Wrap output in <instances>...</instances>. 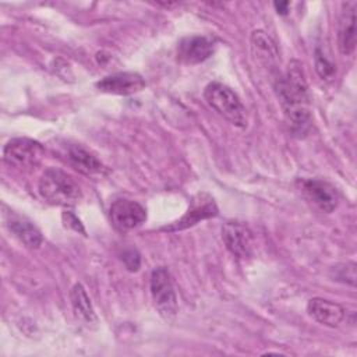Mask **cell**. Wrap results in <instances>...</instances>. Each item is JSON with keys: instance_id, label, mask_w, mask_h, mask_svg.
<instances>
[{"instance_id": "1", "label": "cell", "mask_w": 357, "mask_h": 357, "mask_svg": "<svg viewBox=\"0 0 357 357\" xmlns=\"http://www.w3.org/2000/svg\"><path fill=\"white\" fill-rule=\"evenodd\" d=\"M38 188L42 198L53 205L73 206L82 197L78 183L57 167H47L42 173Z\"/></svg>"}, {"instance_id": "2", "label": "cell", "mask_w": 357, "mask_h": 357, "mask_svg": "<svg viewBox=\"0 0 357 357\" xmlns=\"http://www.w3.org/2000/svg\"><path fill=\"white\" fill-rule=\"evenodd\" d=\"M206 103L236 127L247 126V110L237 93L225 84L211 82L204 89Z\"/></svg>"}, {"instance_id": "3", "label": "cell", "mask_w": 357, "mask_h": 357, "mask_svg": "<svg viewBox=\"0 0 357 357\" xmlns=\"http://www.w3.org/2000/svg\"><path fill=\"white\" fill-rule=\"evenodd\" d=\"M276 91L284 112L307 107V82L298 61L289 64L284 77L276 81Z\"/></svg>"}, {"instance_id": "4", "label": "cell", "mask_w": 357, "mask_h": 357, "mask_svg": "<svg viewBox=\"0 0 357 357\" xmlns=\"http://www.w3.org/2000/svg\"><path fill=\"white\" fill-rule=\"evenodd\" d=\"M151 296L158 312L170 319L177 312V296L167 269L155 268L151 273Z\"/></svg>"}, {"instance_id": "5", "label": "cell", "mask_w": 357, "mask_h": 357, "mask_svg": "<svg viewBox=\"0 0 357 357\" xmlns=\"http://www.w3.org/2000/svg\"><path fill=\"white\" fill-rule=\"evenodd\" d=\"M3 156L10 166L32 167L40 162L43 146L31 138H14L4 146Z\"/></svg>"}, {"instance_id": "6", "label": "cell", "mask_w": 357, "mask_h": 357, "mask_svg": "<svg viewBox=\"0 0 357 357\" xmlns=\"http://www.w3.org/2000/svg\"><path fill=\"white\" fill-rule=\"evenodd\" d=\"M110 220L119 230H131L146 220V209L132 199L120 198L110 205Z\"/></svg>"}, {"instance_id": "7", "label": "cell", "mask_w": 357, "mask_h": 357, "mask_svg": "<svg viewBox=\"0 0 357 357\" xmlns=\"http://www.w3.org/2000/svg\"><path fill=\"white\" fill-rule=\"evenodd\" d=\"M222 238L226 248L237 258H250L252 255L254 238L247 226L238 222H226L222 227Z\"/></svg>"}, {"instance_id": "8", "label": "cell", "mask_w": 357, "mask_h": 357, "mask_svg": "<svg viewBox=\"0 0 357 357\" xmlns=\"http://www.w3.org/2000/svg\"><path fill=\"white\" fill-rule=\"evenodd\" d=\"M307 198L322 212L331 213L339 204V195L333 185L318 178H303L298 181Z\"/></svg>"}, {"instance_id": "9", "label": "cell", "mask_w": 357, "mask_h": 357, "mask_svg": "<svg viewBox=\"0 0 357 357\" xmlns=\"http://www.w3.org/2000/svg\"><path fill=\"white\" fill-rule=\"evenodd\" d=\"M218 215V206L212 197L208 194H198L192 198L191 205L188 211L184 213V216L173 223L172 226L163 227V230L174 231V230H183L190 226H194L197 222L208 218H213Z\"/></svg>"}, {"instance_id": "10", "label": "cell", "mask_w": 357, "mask_h": 357, "mask_svg": "<svg viewBox=\"0 0 357 357\" xmlns=\"http://www.w3.org/2000/svg\"><path fill=\"white\" fill-rule=\"evenodd\" d=\"M96 88L106 93L131 95L145 88V79L138 73H114L98 81Z\"/></svg>"}, {"instance_id": "11", "label": "cell", "mask_w": 357, "mask_h": 357, "mask_svg": "<svg viewBox=\"0 0 357 357\" xmlns=\"http://www.w3.org/2000/svg\"><path fill=\"white\" fill-rule=\"evenodd\" d=\"M213 53V42L206 36L192 35L180 40L177 57L185 64H198L205 61Z\"/></svg>"}, {"instance_id": "12", "label": "cell", "mask_w": 357, "mask_h": 357, "mask_svg": "<svg viewBox=\"0 0 357 357\" xmlns=\"http://www.w3.org/2000/svg\"><path fill=\"white\" fill-rule=\"evenodd\" d=\"M356 1L344 4L337 28V45L342 54L353 53L356 47Z\"/></svg>"}, {"instance_id": "13", "label": "cell", "mask_w": 357, "mask_h": 357, "mask_svg": "<svg viewBox=\"0 0 357 357\" xmlns=\"http://www.w3.org/2000/svg\"><path fill=\"white\" fill-rule=\"evenodd\" d=\"M308 314L322 325L337 326L344 318V310L337 303L325 298H311L307 304Z\"/></svg>"}, {"instance_id": "14", "label": "cell", "mask_w": 357, "mask_h": 357, "mask_svg": "<svg viewBox=\"0 0 357 357\" xmlns=\"http://www.w3.org/2000/svg\"><path fill=\"white\" fill-rule=\"evenodd\" d=\"M70 300L75 317L86 326H96L98 317L91 304V300L81 283H75L70 291Z\"/></svg>"}, {"instance_id": "15", "label": "cell", "mask_w": 357, "mask_h": 357, "mask_svg": "<svg viewBox=\"0 0 357 357\" xmlns=\"http://www.w3.org/2000/svg\"><path fill=\"white\" fill-rule=\"evenodd\" d=\"M251 47L255 57L264 64L272 66L278 59L276 45L264 31H254L251 33Z\"/></svg>"}, {"instance_id": "16", "label": "cell", "mask_w": 357, "mask_h": 357, "mask_svg": "<svg viewBox=\"0 0 357 357\" xmlns=\"http://www.w3.org/2000/svg\"><path fill=\"white\" fill-rule=\"evenodd\" d=\"M67 159L77 170H79L85 174L99 173L103 169L102 163L93 155H91L86 149H84L78 145H73L68 148Z\"/></svg>"}, {"instance_id": "17", "label": "cell", "mask_w": 357, "mask_h": 357, "mask_svg": "<svg viewBox=\"0 0 357 357\" xmlns=\"http://www.w3.org/2000/svg\"><path fill=\"white\" fill-rule=\"evenodd\" d=\"M8 226H10V230L28 248H38L42 244V234L31 222L24 219H13Z\"/></svg>"}, {"instance_id": "18", "label": "cell", "mask_w": 357, "mask_h": 357, "mask_svg": "<svg viewBox=\"0 0 357 357\" xmlns=\"http://www.w3.org/2000/svg\"><path fill=\"white\" fill-rule=\"evenodd\" d=\"M333 280L349 283L351 286L356 284V265L353 262L339 264L332 269Z\"/></svg>"}, {"instance_id": "19", "label": "cell", "mask_w": 357, "mask_h": 357, "mask_svg": "<svg viewBox=\"0 0 357 357\" xmlns=\"http://www.w3.org/2000/svg\"><path fill=\"white\" fill-rule=\"evenodd\" d=\"M315 70L322 79H332L336 74V67L319 50L315 53Z\"/></svg>"}, {"instance_id": "20", "label": "cell", "mask_w": 357, "mask_h": 357, "mask_svg": "<svg viewBox=\"0 0 357 357\" xmlns=\"http://www.w3.org/2000/svg\"><path fill=\"white\" fill-rule=\"evenodd\" d=\"M123 261L130 271H137L139 266V255L134 250H128L123 254Z\"/></svg>"}, {"instance_id": "21", "label": "cell", "mask_w": 357, "mask_h": 357, "mask_svg": "<svg viewBox=\"0 0 357 357\" xmlns=\"http://www.w3.org/2000/svg\"><path fill=\"white\" fill-rule=\"evenodd\" d=\"M63 220H64L66 226L74 229L75 231H81L82 234H85V230H84V227H82L79 219H78L74 213H71V212H64V213H63Z\"/></svg>"}, {"instance_id": "22", "label": "cell", "mask_w": 357, "mask_h": 357, "mask_svg": "<svg viewBox=\"0 0 357 357\" xmlns=\"http://www.w3.org/2000/svg\"><path fill=\"white\" fill-rule=\"evenodd\" d=\"M273 7H275V10H276L278 14L284 15V14L289 13L290 3H289V1H275V3H273Z\"/></svg>"}]
</instances>
